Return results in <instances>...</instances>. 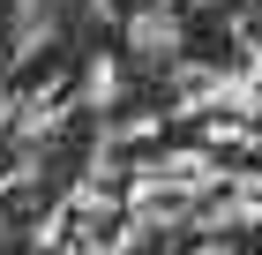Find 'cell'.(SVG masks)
Segmentation results:
<instances>
[{
  "mask_svg": "<svg viewBox=\"0 0 262 255\" xmlns=\"http://www.w3.org/2000/svg\"><path fill=\"white\" fill-rule=\"evenodd\" d=\"M180 38H187V30H180V8H172V0H158V8H142V15L127 23V45H135L142 60H172Z\"/></svg>",
  "mask_w": 262,
  "mask_h": 255,
  "instance_id": "cell-1",
  "label": "cell"
},
{
  "mask_svg": "<svg viewBox=\"0 0 262 255\" xmlns=\"http://www.w3.org/2000/svg\"><path fill=\"white\" fill-rule=\"evenodd\" d=\"M127 98V75L113 60H90V75H82V105H120Z\"/></svg>",
  "mask_w": 262,
  "mask_h": 255,
  "instance_id": "cell-2",
  "label": "cell"
},
{
  "mask_svg": "<svg viewBox=\"0 0 262 255\" xmlns=\"http://www.w3.org/2000/svg\"><path fill=\"white\" fill-rule=\"evenodd\" d=\"M247 83H262V38H247Z\"/></svg>",
  "mask_w": 262,
  "mask_h": 255,
  "instance_id": "cell-3",
  "label": "cell"
}]
</instances>
